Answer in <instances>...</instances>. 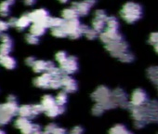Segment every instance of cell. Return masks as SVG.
I'll return each mask as SVG.
<instances>
[{"label": "cell", "mask_w": 158, "mask_h": 134, "mask_svg": "<svg viewBox=\"0 0 158 134\" xmlns=\"http://www.w3.org/2000/svg\"><path fill=\"white\" fill-rule=\"evenodd\" d=\"M19 105L15 96H9L5 103L0 104V126L10 122L11 118L18 114Z\"/></svg>", "instance_id": "6da1fadb"}, {"label": "cell", "mask_w": 158, "mask_h": 134, "mask_svg": "<svg viewBox=\"0 0 158 134\" xmlns=\"http://www.w3.org/2000/svg\"><path fill=\"white\" fill-rule=\"evenodd\" d=\"M142 7L136 2L126 3L120 10L121 18L127 23H134L138 22L142 17Z\"/></svg>", "instance_id": "7a4b0ae2"}, {"label": "cell", "mask_w": 158, "mask_h": 134, "mask_svg": "<svg viewBox=\"0 0 158 134\" xmlns=\"http://www.w3.org/2000/svg\"><path fill=\"white\" fill-rule=\"evenodd\" d=\"M80 26H81L80 21L78 19H74L71 21H65V23L61 27L68 36L74 39V38H79L83 35L80 30Z\"/></svg>", "instance_id": "3957f363"}, {"label": "cell", "mask_w": 158, "mask_h": 134, "mask_svg": "<svg viewBox=\"0 0 158 134\" xmlns=\"http://www.w3.org/2000/svg\"><path fill=\"white\" fill-rule=\"evenodd\" d=\"M14 125L17 128H19L22 131L23 134H34L35 132L40 130V128L38 125L33 124L29 118H25L22 116L16 119Z\"/></svg>", "instance_id": "277c9868"}, {"label": "cell", "mask_w": 158, "mask_h": 134, "mask_svg": "<svg viewBox=\"0 0 158 134\" xmlns=\"http://www.w3.org/2000/svg\"><path fill=\"white\" fill-rule=\"evenodd\" d=\"M105 48L114 57L119 59L123 54L127 52L128 45L123 39V40H119V41H115V42H112V43L106 44Z\"/></svg>", "instance_id": "5b68a950"}, {"label": "cell", "mask_w": 158, "mask_h": 134, "mask_svg": "<svg viewBox=\"0 0 158 134\" xmlns=\"http://www.w3.org/2000/svg\"><path fill=\"white\" fill-rule=\"evenodd\" d=\"M30 20L33 23H40L46 28H48L49 13L46 9H38L28 13Z\"/></svg>", "instance_id": "8992f818"}, {"label": "cell", "mask_w": 158, "mask_h": 134, "mask_svg": "<svg viewBox=\"0 0 158 134\" xmlns=\"http://www.w3.org/2000/svg\"><path fill=\"white\" fill-rule=\"evenodd\" d=\"M108 16L103 10H98L94 13V18L92 20V28L98 33H102L106 28V22Z\"/></svg>", "instance_id": "52a82bcc"}, {"label": "cell", "mask_w": 158, "mask_h": 134, "mask_svg": "<svg viewBox=\"0 0 158 134\" xmlns=\"http://www.w3.org/2000/svg\"><path fill=\"white\" fill-rule=\"evenodd\" d=\"M100 38L105 45L109 44V43H112V42L123 40V36L119 33V31H117V30H110V29H106V28L104 29V31L102 33H101Z\"/></svg>", "instance_id": "ba28073f"}, {"label": "cell", "mask_w": 158, "mask_h": 134, "mask_svg": "<svg viewBox=\"0 0 158 134\" xmlns=\"http://www.w3.org/2000/svg\"><path fill=\"white\" fill-rule=\"evenodd\" d=\"M60 70L64 75H72L78 70V62L77 59L73 56H69L66 61L60 64Z\"/></svg>", "instance_id": "9c48e42d"}, {"label": "cell", "mask_w": 158, "mask_h": 134, "mask_svg": "<svg viewBox=\"0 0 158 134\" xmlns=\"http://www.w3.org/2000/svg\"><path fill=\"white\" fill-rule=\"evenodd\" d=\"M0 55H10L13 48V41L11 37L7 34L0 35Z\"/></svg>", "instance_id": "30bf717a"}, {"label": "cell", "mask_w": 158, "mask_h": 134, "mask_svg": "<svg viewBox=\"0 0 158 134\" xmlns=\"http://www.w3.org/2000/svg\"><path fill=\"white\" fill-rule=\"evenodd\" d=\"M55 67L54 63L52 61H46L43 60H36L35 64L33 65V70L35 73H44V72H48L51 69Z\"/></svg>", "instance_id": "8fae6325"}, {"label": "cell", "mask_w": 158, "mask_h": 134, "mask_svg": "<svg viewBox=\"0 0 158 134\" xmlns=\"http://www.w3.org/2000/svg\"><path fill=\"white\" fill-rule=\"evenodd\" d=\"M52 78H53L52 76L49 73L46 72V73H43L41 76L37 77L34 80V84H35V86H36L38 88L48 89L50 86V82H51Z\"/></svg>", "instance_id": "7c38bea8"}, {"label": "cell", "mask_w": 158, "mask_h": 134, "mask_svg": "<svg viewBox=\"0 0 158 134\" xmlns=\"http://www.w3.org/2000/svg\"><path fill=\"white\" fill-rule=\"evenodd\" d=\"M72 7L75 9L79 16H86L89 13L92 6L86 1H79V2H73Z\"/></svg>", "instance_id": "4fadbf2b"}, {"label": "cell", "mask_w": 158, "mask_h": 134, "mask_svg": "<svg viewBox=\"0 0 158 134\" xmlns=\"http://www.w3.org/2000/svg\"><path fill=\"white\" fill-rule=\"evenodd\" d=\"M61 85H62V88L66 91H69V92H73V91L76 90V89H77L75 80L68 75H64L61 77Z\"/></svg>", "instance_id": "5bb4252c"}, {"label": "cell", "mask_w": 158, "mask_h": 134, "mask_svg": "<svg viewBox=\"0 0 158 134\" xmlns=\"http://www.w3.org/2000/svg\"><path fill=\"white\" fill-rule=\"evenodd\" d=\"M0 65L5 67L6 69L12 70L16 67L17 62L16 60L10 55H0Z\"/></svg>", "instance_id": "9a60e30c"}, {"label": "cell", "mask_w": 158, "mask_h": 134, "mask_svg": "<svg viewBox=\"0 0 158 134\" xmlns=\"http://www.w3.org/2000/svg\"><path fill=\"white\" fill-rule=\"evenodd\" d=\"M146 97H147V95L142 90H137L136 91L133 92L131 103L134 106H140L141 103H144Z\"/></svg>", "instance_id": "2e32d148"}, {"label": "cell", "mask_w": 158, "mask_h": 134, "mask_svg": "<svg viewBox=\"0 0 158 134\" xmlns=\"http://www.w3.org/2000/svg\"><path fill=\"white\" fill-rule=\"evenodd\" d=\"M79 14L78 12L75 10L74 8L71 7V8H67L64 9L61 11V18L64 21H71V20H74V19H78Z\"/></svg>", "instance_id": "e0dca14e"}, {"label": "cell", "mask_w": 158, "mask_h": 134, "mask_svg": "<svg viewBox=\"0 0 158 134\" xmlns=\"http://www.w3.org/2000/svg\"><path fill=\"white\" fill-rule=\"evenodd\" d=\"M31 20L28 14H23V16H21L18 20H17V23H16V28L20 31L24 30L25 28H27L30 24H31Z\"/></svg>", "instance_id": "ac0fdd59"}, {"label": "cell", "mask_w": 158, "mask_h": 134, "mask_svg": "<svg viewBox=\"0 0 158 134\" xmlns=\"http://www.w3.org/2000/svg\"><path fill=\"white\" fill-rule=\"evenodd\" d=\"M57 103H56V99H54L52 96L50 95H46L43 97L42 99V102H41V105L44 109V111H48V109L52 108L53 106H55Z\"/></svg>", "instance_id": "d6986e66"}, {"label": "cell", "mask_w": 158, "mask_h": 134, "mask_svg": "<svg viewBox=\"0 0 158 134\" xmlns=\"http://www.w3.org/2000/svg\"><path fill=\"white\" fill-rule=\"evenodd\" d=\"M18 114L20 115V116L22 117H25V118H33L34 115H33V109H32V105H22L19 107L18 110Z\"/></svg>", "instance_id": "ffe728a7"}, {"label": "cell", "mask_w": 158, "mask_h": 134, "mask_svg": "<svg viewBox=\"0 0 158 134\" xmlns=\"http://www.w3.org/2000/svg\"><path fill=\"white\" fill-rule=\"evenodd\" d=\"M47 28L40 23H33L30 27V33L37 37L42 36L46 33Z\"/></svg>", "instance_id": "44dd1931"}, {"label": "cell", "mask_w": 158, "mask_h": 134, "mask_svg": "<svg viewBox=\"0 0 158 134\" xmlns=\"http://www.w3.org/2000/svg\"><path fill=\"white\" fill-rule=\"evenodd\" d=\"M110 96V92H109V90H108V89H106V88H104V87H101V88H99L94 93H93V97H99L98 98V100L99 101H105L106 102V100L103 98V97H109ZM107 99V98H106Z\"/></svg>", "instance_id": "7402d4cb"}, {"label": "cell", "mask_w": 158, "mask_h": 134, "mask_svg": "<svg viewBox=\"0 0 158 134\" xmlns=\"http://www.w3.org/2000/svg\"><path fill=\"white\" fill-rule=\"evenodd\" d=\"M65 21L62 18L59 17H49L48 19V28H56V27H61Z\"/></svg>", "instance_id": "603a6c76"}, {"label": "cell", "mask_w": 158, "mask_h": 134, "mask_svg": "<svg viewBox=\"0 0 158 134\" xmlns=\"http://www.w3.org/2000/svg\"><path fill=\"white\" fill-rule=\"evenodd\" d=\"M106 29L117 30L118 31V29H119V22H118V20L114 16L108 17L107 22H106Z\"/></svg>", "instance_id": "cb8c5ba5"}, {"label": "cell", "mask_w": 158, "mask_h": 134, "mask_svg": "<svg viewBox=\"0 0 158 134\" xmlns=\"http://www.w3.org/2000/svg\"><path fill=\"white\" fill-rule=\"evenodd\" d=\"M64 108L63 106H60V105H58L56 104L55 106H53L52 108L48 109V111H46V114L48 116H50V117H55L57 115H59L60 114H61L63 112Z\"/></svg>", "instance_id": "d4e9b609"}, {"label": "cell", "mask_w": 158, "mask_h": 134, "mask_svg": "<svg viewBox=\"0 0 158 134\" xmlns=\"http://www.w3.org/2000/svg\"><path fill=\"white\" fill-rule=\"evenodd\" d=\"M10 6L11 5L7 1V0L0 3V16H2V17L9 16V14L10 12Z\"/></svg>", "instance_id": "484cf974"}, {"label": "cell", "mask_w": 158, "mask_h": 134, "mask_svg": "<svg viewBox=\"0 0 158 134\" xmlns=\"http://www.w3.org/2000/svg\"><path fill=\"white\" fill-rule=\"evenodd\" d=\"M148 77L152 82L158 84V67H152V68H150L148 70Z\"/></svg>", "instance_id": "4316f807"}, {"label": "cell", "mask_w": 158, "mask_h": 134, "mask_svg": "<svg viewBox=\"0 0 158 134\" xmlns=\"http://www.w3.org/2000/svg\"><path fill=\"white\" fill-rule=\"evenodd\" d=\"M51 34L52 36H54L55 37H65L67 36L66 33L64 32V30L62 29V27H56V28H52L51 29Z\"/></svg>", "instance_id": "83f0119b"}, {"label": "cell", "mask_w": 158, "mask_h": 134, "mask_svg": "<svg viewBox=\"0 0 158 134\" xmlns=\"http://www.w3.org/2000/svg\"><path fill=\"white\" fill-rule=\"evenodd\" d=\"M68 57H69V56H68V54H67L65 51H59V52H57V54H56V56H55L57 61H58L60 64L64 63V62L66 61V60L68 59Z\"/></svg>", "instance_id": "f1b7e54d"}, {"label": "cell", "mask_w": 158, "mask_h": 134, "mask_svg": "<svg viewBox=\"0 0 158 134\" xmlns=\"http://www.w3.org/2000/svg\"><path fill=\"white\" fill-rule=\"evenodd\" d=\"M25 40L27 43H29L31 45H36L39 42V37H37V36H35L30 33V34H27L25 36Z\"/></svg>", "instance_id": "f546056e"}, {"label": "cell", "mask_w": 158, "mask_h": 134, "mask_svg": "<svg viewBox=\"0 0 158 134\" xmlns=\"http://www.w3.org/2000/svg\"><path fill=\"white\" fill-rule=\"evenodd\" d=\"M67 102V96L64 92H60L58 94L57 98H56V103L58 105H60V106H63L64 103Z\"/></svg>", "instance_id": "4dcf8cb0"}, {"label": "cell", "mask_w": 158, "mask_h": 134, "mask_svg": "<svg viewBox=\"0 0 158 134\" xmlns=\"http://www.w3.org/2000/svg\"><path fill=\"white\" fill-rule=\"evenodd\" d=\"M111 134H130L126 130L124 126H116L111 129Z\"/></svg>", "instance_id": "1f68e13d"}, {"label": "cell", "mask_w": 158, "mask_h": 134, "mask_svg": "<svg viewBox=\"0 0 158 134\" xmlns=\"http://www.w3.org/2000/svg\"><path fill=\"white\" fill-rule=\"evenodd\" d=\"M119 60L120 61H125V62H130V61H132L133 60H134V56H133V54L132 53H130V52H126L125 54H123L120 58H119Z\"/></svg>", "instance_id": "d6a6232c"}, {"label": "cell", "mask_w": 158, "mask_h": 134, "mask_svg": "<svg viewBox=\"0 0 158 134\" xmlns=\"http://www.w3.org/2000/svg\"><path fill=\"white\" fill-rule=\"evenodd\" d=\"M85 36L89 38V39H94L98 36V32L95 31L93 28H89L88 31L86 32Z\"/></svg>", "instance_id": "836d02e7"}, {"label": "cell", "mask_w": 158, "mask_h": 134, "mask_svg": "<svg viewBox=\"0 0 158 134\" xmlns=\"http://www.w3.org/2000/svg\"><path fill=\"white\" fill-rule=\"evenodd\" d=\"M149 42L155 46L156 44H158V33H152L150 35V37H149Z\"/></svg>", "instance_id": "e575fe53"}, {"label": "cell", "mask_w": 158, "mask_h": 134, "mask_svg": "<svg viewBox=\"0 0 158 134\" xmlns=\"http://www.w3.org/2000/svg\"><path fill=\"white\" fill-rule=\"evenodd\" d=\"M9 27H10V25H9L8 22H5V21L0 20V33L6 32V31L9 29Z\"/></svg>", "instance_id": "d590c367"}, {"label": "cell", "mask_w": 158, "mask_h": 134, "mask_svg": "<svg viewBox=\"0 0 158 134\" xmlns=\"http://www.w3.org/2000/svg\"><path fill=\"white\" fill-rule=\"evenodd\" d=\"M35 61H36V60H35L34 57H28V58H26V60H25V63H26L28 66L33 67V65L35 64Z\"/></svg>", "instance_id": "8d00e7d4"}, {"label": "cell", "mask_w": 158, "mask_h": 134, "mask_svg": "<svg viewBox=\"0 0 158 134\" xmlns=\"http://www.w3.org/2000/svg\"><path fill=\"white\" fill-rule=\"evenodd\" d=\"M51 134H65V129L56 127V128L53 129V131L51 132Z\"/></svg>", "instance_id": "74e56055"}, {"label": "cell", "mask_w": 158, "mask_h": 134, "mask_svg": "<svg viewBox=\"0 0 158 134\" xmlns=\"http://www.w3.org/2000/svg\"><path fill=\"white\" fill-rule=\"evenodd\" d=\"M17 18H10L8 21V23L10 27H16V23H17Z\"/></svg>", "instance_id": "f35d334b"}, {"label": "cell", "mask_w": 158, "mask_h": 134, "mask_svg": "<svg viewBox=\"0 0 158 134\" xmlns=\"http://www.w3.org/2000/svg\"><path fill=\"white\" fill-rule=\"evenodd\" d=\"M35 3V0H24V4L27 6H33Z\"/></svg>", "instance_id": "ab89813d"}, {"label": "cell", "mask_w": 158, "mask_h": 134, "mask_svg": "<svg viewBox=\"0 0 158 134\" xmlns=\"http://www.w3.org/2000/svg\"><path fill=\"white\" fill-rule=\"evenodd\" d=\"M84 1H86V2H88V3H89L91 6H93L95 3H96V1L97 0H84Z\"/></svg>", "instance_id": "60d3db41"}, {"label": "cell", "mask_w": 158, "mask_h": 134, "mask_svg": "<svg viewBox=\"0 0 158 134\" xmlns=\"http://www.w3.org/2000/svg\"><path fill=\"white\" fill-rule=\"evenodd\" d=\"M34 134H50V133H48V132H47V131H45V132H41V131L39 130V131H36V132H35Z\"/></svg>", "instance_id": "b9f144b4"}, {"label": "cell", "mask_w": 158, "mask_h": 134, "mask_svg": "<svg viewBox=\"0 0 158 134\" xmlns=\"http://www.w3.org/2000/svg\"><path fill=\"white\" fill-rule=\"evenodd\" d=\"M59 1H60V3H63V4H64V3H67V2L69 1V0H59Z\"/></svg>", "instance_id": "7bdbcfd3"}, {"label": "cell", "mask_w": 158, "mask_h": 134, "mask_svg": "<svg viewBox=\"0 0 158 134\" xmlns=\"http://www.w3.org/2000/svg\"><path fill=\"white\" fill-rule=\"evenodd\" d=\"M154 48H155V50H156V52L158 53V44H156V45L154 46Z\"/></svg>", "instance_id": "ee69618b"}, {"label": "cell", "mask_w": 158, "mask_h": 134, "mask_svg": "<svg viewBox=\"0 0 158 134\" xmlns=\"http://www.w3.org/2000/svg\"><path fill=\"white\" fill-rule=\"evenodd\" d=\"M0 134H6L3 130H1V129H0Z\"/></svg>", "instance_id": "f6af8a7d"}]
</instances>
